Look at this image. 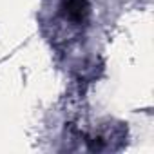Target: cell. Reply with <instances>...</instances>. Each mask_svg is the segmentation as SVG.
Masks as SVG:
<instances>
[{
	"label": "cell",
	"mask_w": 154,
	"mask_h": 154,
	"mask_svg": "<svg viewBox=\"0 0 154 154\" xmlns=\"http://www.w3.org/2000/svg\"><path fill=\"white\" fill-rule=\"evenodd\" d=\"M89 0H63L62 2V15L72 24H84L89 18Z\"/></svg>",
	"instance_id": "obj_1"
}]
</instances>
